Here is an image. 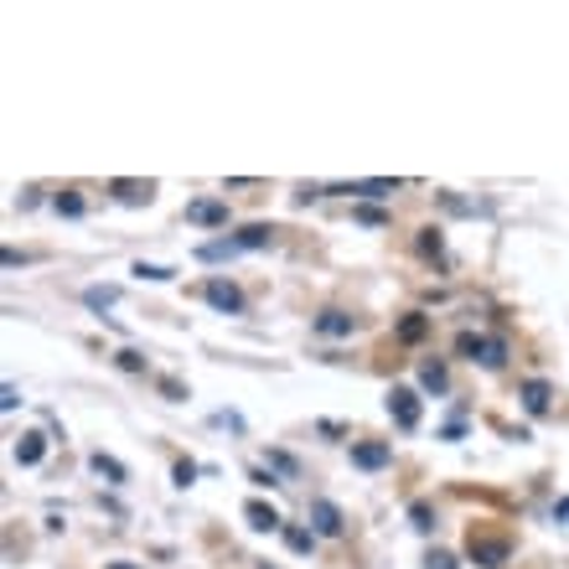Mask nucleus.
Segmentation results:
<instances>
[{
    "label": "nucleus",
    "mask_w": 569,
    "mask_h": 569,
    "mask_svg": "<svg viewBox=\"0 0 569 569\" xmlns=\"http://www.w3.org/2000/svg\"><path fill=\"white\" fill-rule=\"evenodd\" d=\"M311 528H284V543H290V549H296V555H306V549H311Z\"/></svg>",
    "instance_id": "nucleus-19"
},
{
    "label": "nucleus",
    "mask_w": 569,
    "mask_h": 569,
    "mask_svg": "<svg viewBox=\"0 0 569 569\" xmlns=\"http://www.w3.org/2000/svg\"><path fill=\"white\" fill-rule=\"evenodd\" d=\"M120 368H124V373H146V358H140V352H130V347H124V352H120Z\"/></svg>",
    "instance_id": "nucleus-24"
},
{
    "label": "nucleus",
    "mask_w": 569,
    "mask_h": 569,
    "mask_svg": "<svg viewBox=\"0 0 569 569\" xmlns=\"http://www.w3.org/2000/svg\"><path fill=\"white\" fill-rule=\"evenodd\" d=\"M409 518H415V528H430V508H425V502H415V508H409Z\"/></svg>",
    "instance_id": "nucleus-29"
},
{
    "label": "nucleus",
    "mask_w": 569,
    "mask_h": 569,
    "mask_svg": "<svg viewBox=\"0 0 569 569\" xmlns=\"http://www.w3.org/2000/svg\"><path fill=\"white\" fill-rule=\"evenodd\" d=\"M47 456V435H21V440H16V461L21 466H37Z\"/></svg>",
    "instance_id": "nucleus-13"
},
{
    "label": "nucleus",
    "mask_w": 569,
    "mask_h": 569,
    "mask_svg": "<svg viewBox=\"0 0 569 569\" xmlns=\"http://www.w3.org/2000/svg\"><path fill=\"white\" fill-rule=\"evenodd\" d=\"M58 212H62V218H83V197H78V192H62L58 197Z\"/></svg>",
    "instance_id": "nucleus-21"
},
{
    "label": "nucleus",
    "mask_w": 569,
    "mask_h": 569,
    "mask_svg": "<svg viewBox=\"0 0 569 569\" xmlns=\"http://www.w3.org/2000/svg\"><path fill=\"white\" fill-rule=\"evenodd\" d=\"M197 254H202V259H233V254H243V249L233 239H212V243H202Z\"/></svg>",
    "instance_id": "nucleus-18"
},
{
    "label": "nucleus",
    "mask_w": 569,
    "mask_h": 569,
    "mask_svg": "<svg viewBox=\"0 0 569 569\" xmlns=\"http://www.w3.org/2000/svg\"><path fill=\"white\" fill-rule=\"evenodd\" d=\"M83 300H89L93 311H104V306H114V290H99V284H93V290H89Z\"/></svg>",
    "instance_id": "nucleus-23"
},
{
    "label": "nucleus",
    "mask_w": 569,
    "mask_h": 569,
    "mask_svg": "<svg viewBox=\"0 0 569 569\" xmlns=\"http://www.w3.org/2000/svg\"><path fill=\"white\" fill-rule=\"evenodd\" d=\"M327 192H358V197H389V192H399V181H352V187H327Z\"/></svg>",
    "instance_id": "nucleus-14"
},
{
    "label": "nucleus",
    "mask_w": 569,
    "mask_h": 569,
    "mask_svg": "<svg viewBox=\"0 0 569 569\" xmlns=\"http://www.w3.org/2000/svg\"><path fill=\"white\" fill-rule=\"evenodd\" d=\"M16 405H21V389H16V383H6V389H0V409H6V415H11Z\"/></svg>",
    "instance_id": "nucleus-26"
},
{
    "label": "nucleus",
    "mask_w": 569,
    "mask_h": 569,
    "mask_svg": "<svg viewBox=\"0 0 569 569\" xmlns=\"http://www.w3.org/2000/svg\"><path fill=\"white\" fill-rule=\"evenodd\" d=\"M197 481V461H177V487H192Z\"/></svg>",
    "instance_id": "nucleus-25"
},
{
    "label": "nucleus",
    "mask_w": 569,
    "mask_h": 569,
    "mask_svg": "<svg viewBox=\"0 0 569 569\" xmlns=\"http://www.w3.org/2000/svg\"><path fill=\"white\" fill-rule=\"evenodd\" d=\"M270 239H274V228H270V223H249V228H239V233H233V243H239L243 254H249V249H264Z\"/></svg>",
    "instance_id": "nucleus-12"
},
{
    "label": "nucleus",
    "mask_w": 569,
    "mask_h": 569,
    "mask_svg": "<svg viewBox=\"0 0 569 569\" xmlns=\"http://www.w3.org/2000/svg\"><path fill=\"white\" fill-rule=\"evenodd\" d=\"M471 559H477V565H487V569H497L502 559H508V543H502V539H477V533H471Z\"/></svg>",
    "instance_id": "nucleus-9"
},
{
    "label": "nucleus",
    "mask_w": 569,
    "mask_h": 569,
    "mask_svg": "<svg viewBox=\"0 0 569 569\" xmlns=\"http://www.w3.org/2000/svg\"><path fill=\"white\" fill-rule=\"evenodd\" d=\"M420 383H425L430 393H446V383H450L446 362H425V368H420Z\"/></svg>",
    "instance_id": "nucleus-15"
},
{
    "label": "nucleus",
    "mask_w": 569,
    "mask_h": 569,
    "mask_svg": "<svg viewBox=\"0 0 569 569\" xmlns=\"http://www.w3.org/2000/svg\"><path fill=\"white\" fill-rule=\"evenodd\" d=\"M425 569H456V559H450V555H440V549H435V555L425 559Z\"/></svg>",
    "instance_id": "nucleus-27"
},
{
    "label": "nucleus",
    "mask_w": 569,
    "mask_h": 569,
    "mask_svg": "<svg viewBox=\"0 0 569 569\" xmlns=\"http://www.w3.org/2000/svg\"><path fill=\"white\" fill-rule=\"evenodd\" d=\"M389 420L399 430H420V393L415 389H393L389 393Z\"/></svg>",
    "instance_id": "nucleus-2"
},
{
    "label": "nucleus",
    "mask_w": 569,
    "mask_h": 569,
    "mask_svg": "<svg viewBox=\"0 0 569 569\" xmlns=\"http://www.w3.org/2000/svg\"><path fill=\"white\" fill-rule=\"evenodd\" d=\"M270 466H280V471H296V456H284V450H270Z\"/></svg>",
    "instance_id": "nucleus-28"
},
{
    "label": "nucleus",
    "mask_w": 569,
    "mask_h": 569,
    "mask_svg": "<svg viewBox=\"0 0 569 569\" xmlns=\"http://www.w3.org/2000/svg\"><path fill=\"white\" fill-rule=\"evenodd\" d=\"M456 347H461V358H477L481 368H502V362H508V347L497 342V337H471V331H466Z\"/></svg>",
    "instance_id": "nucleus-1"
},
{
    "label": "nucleus",
    "mask_w": 569,
    "mask_h": 569,
    "mask_svg": "<svg viewBox=\"0 0 569 569\" xmlns=\"http://www.w3.org/2000/svg\"><path fill=\"white\" fill-rule=\"evenodd\" d=\"M316 331H321V337H352V316L347 311H321L316 316Z\"/></svg>",
    "instance_id": "nucleus-11"
},
{
    "label": "nucleus",
    "mask_w": 569,
    "mask_h": 569,
    "mask_svg": "<svg viewBox=\"0 0 569 569\" xmlns=\"http://www.w3.org/2000/svg\"><path fill=\"white\" fill-rule=\"evenodd\" d=\"M549 405H555V389H549L543 378H528L523 383V409L528 415H549Z\"/></svg>",
    "instance_id": "nucleus-8"
},
{
    "label": "nucleus",
    "mask_w": 569,
    "mask_h": 569,
    "mask_svg": "<svg viewBox=\"0 0 569 569\" xmlns=\"http://www.w3.org/2000/svg\"><path fill=\"white\" fill-rule=\"evenodd\" d=\"M389 461H393V450L383 446V440H362V446H352V466H362V471H383Z\"/></svg>",
    "instance_id": "nucleus-6"
},
{
    "label": "nucleus",
    "mask_w": 569,
    "mask_h": 569,
    "mask_svg": "<svg viewBox=\"0 0 569 569\" xmlns=\"http://www.w3.org/2000/svg\"><path fill=\"white\" fill-rule=\"evenodd\" d=\"M208 306H218V311L239 316L243 311V290L233 280H208Z\"/></svg>",
    "instance_id": "nucleus-5"
},
{
    "label": "nucleus",
    "mask_w": 569,
    "mask_h": 569,
    "mask_svg": "<svg viewBox=\"0 0 569 569\" xmlns=\"http://www.w3.org/2000/svg\"><path fill=\"white\" fill-rule=\"evenodd\" d=\"M187 223H197V228H223L228 223V208H223V202H187Z\"/></svg>",
    "instance_id": "nucleus-7"
},
{
    "label": "nucleus",
    "mask_w": 569,
    "mask_h": 569,
    "mask_svg": "<svg viewBox=\"0 0 569 569\" xmlns=\"http://www.w3.org/2000/svg\"><path fill=\"white\" fill-rule=\"evenodd\" d=\"M89 466L99 471V477H109V481H124V466L114 461V456H104V450H93L89 456Z\"/></svg>",
    "instance_id": "nucleus-16"
},
{
    "label": "nucleus",
    "mask_w": 569,
    "mask_h": 569,
    "mask_svg": "<svg viewBox=\"0 0 569 569\" xmlns=\"http://www.w3.org/2000/svg\"><path fill=\"white\" fill-rule=\"evenodd\" d=\"M311 533H321V539H337V533H342V512H337V502L316 497L311 502Z\"/></svg>",
    "instance_id": "nucleus-4"
},
{
    "label": "nucleus",
    "mask_w": 569,
    "mask_h": 569,
    "mask_svg": "<svg viewBox=\"0 0 569 569\" xmlns=\"http://www.w3.org/2000/svg\"><path fill=\"white\" fill-rule=\"evenodd\" d=\"M243 518H249V528H259V533H274L280 523V512L270 508V502H243Z\"/></svg>",
    "instance_id": "nucleus-10"
},
{
    "label": "nucleus",
    "mask_w": 569,
    "mask_h": 569,
    "mask_svg": "<svg viewBox=\"0 0 569 569\" xmlns=\"http://www.w3.org/2000/svg\"><path fill=\"white\" fill-rule=\"evenodd\" d=\"M425 331H430L425 316H405V321H399V342H425Z\"/></svg>",
    "instance_id": "nucleus-17"
},
{
    "label": "nucleus",
    "mask_w": 569,
    "mask_h": 569,
    "mask_svg": "<svg viewBox=\"0 0 569 569\" xmlns=\"http://www.w3.org/2000/svg\"><path fill=\"white\" fill-rule=\"evenodd\" d=\"M420 254L425 259H440V254H446V243H440V233H435V228H425V233H420Z\"/></svg>",
    "instance_id": "nucleus-20"
},
{
    "label": "nucleus",
    "mask_w": 569,
    "mask_h": 569,
    "mask_svg": "<svg viewBox=\"0 0 569 569\" xmlns=\"http://www.w3.org/2000/svg\"><path fill=\"white\" fill-rule=\"evenodd\" d=\"M109 192H114V202H124V208H146L150 197H156V181H130V177H120V181H109Z\"/></svg>",
    "instance_id": "nucleus-3"
},
{
    "label": "nucleus",
    "mask_w": 569,
    "mask_h": 569,
    "mask_svg": "<svg viewBox=\"0 0 569 569\" xmlns=\"http://www.w3.org/2000/svg\"><path fill=\"white\" fill-rule=\"evenodd\" d=\"M555 512H559V518H565V523H569V497H559V508H555Z\"/></svg>",
    "instance_id": "nucleus-30"
},
{
    "label": "nucleus",
    "mask_w": 569,
    "mask_h": 569,
    "mask_svg": "<svg viewBox=\"0 0 569 569\" xmlns=\"http://www.w3.org/2000/svg\"><path fill=\"white\" fill-rule=\"evenodd\" d=\"M109 569H140V565H109Z\"/></svg>",
    "instance_id": "nucleus-31"
},
{
    "label": "nucleus",
    "mask_w": 569,
    "mask_h": 569,
    "mask_svg": "<svg viewBox=\"0 0 569 569\" xmlns=\"http://www.w3.org/2000/svg\"><path fill=\"white\" fill-rule=\"evenodd\" d=\"M136 274L140 280H171L177 270H166V264H136Z\"/></svg>",
    "instance_id": "nucleus-22"
}]
</instances>
